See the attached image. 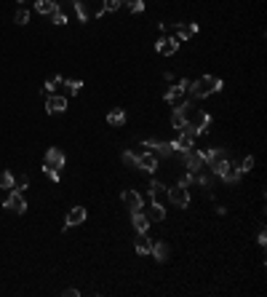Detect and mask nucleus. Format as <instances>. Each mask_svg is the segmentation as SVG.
Masks as SVG:
<instances>
[{"label":"nucleus","mask_w":267,"mask_h":297,"mask_svg":"<svg viewBox=\"0 0 267 297\" xmlns=\"http://www.w3.org/2000/svg\"><path fill=\"white\" fill-rule=\"evenodd\" d=\"M222 86H224L222 78H216V75H203V78H198V81H192L187 91L192 94V99H206L209 94H219Z\"/></svg>","instance_id":"nucleus-1"},{"label":"nucleus","mask_w":267,"mask_h":297,"mask_svg":"<svg viewBox=\"0 0 267 297\" xmlns=\"http://www.w3.org/2000/svg\"><path fill=\"white\" fill-rule=\"evenodd\" d=\"M3 206L11 211V214H24V211H27V201H24V196H22L19 187L8 190V198L3 201Z\"/></svg>","instance_id":"nucleus-2"},{"label":"nucleus","mask_w":267,"mask_h":297,"mask_svg":"<svg viewBox=\"0 0 267 297\" xmlns=\"http://www.w3.org/2000/svg\"><path fill=\"white\" fill-rule=\"evenodd\" d=\"M142 148L147 150H155L158 155H163V158H168V155L177 153V148H174V142H160V139H144Z\"/></svg>","instance_id":"nucleus-3"},{"label":"nucleus","mask_w":267,"mask_h":297,"mask_svg":"<svg viewBox=\"0 0 267 297\" xmlns=\"http://www.w3.org/2000/svg\"><path fill=\"white\" fill-rule=\"evenodd\" d=\"M64 163H67V158H64V153H62L59 148H48V150H46V161H43V166L62 172V169H64Z\"/></svg>","instance_id":"nucleus-4"},{"label":"nucleus","mask_w":267,"mask_h":297,"mask_svg":"<svg viewBox=\"0 0 267 297\" xmlns=\"http://www.w3.org/2000/svg\"><path fill=\"white\" fill-rule=\"evenodd\" d=\"M168 198H171V204L179 206V209H187V206H190V190H187V187L174 185L171 190H168Z\"/></svg>","instance_id":"nucleus-5"},{"label":"nucleus","mask_w":267,"mask_h":297,"mask_svg":"<svg viewBox=\"0 0 267 297\" xmlns=\"http://www.w3.org/2000/svg\"><path fill=\"white\" fill-rule=\"evenodd\" d=\"M67 110V99L59 94H48L46 96V113L48 115H62Z\"/></svg>","instance_id":"nucleus-6"},{"label":"nucleus","mask_w":267,"mask_h":297,"mask_svg":"<svg viewBox=\"0 0 267 297\" xmlns=\"http://www.w3.org/2000/svg\"><path fill=\"white\" fill-rule=\"evenodd\" d=\"M182 163L187 166V172H200V169H203V158H200L198 150H187V153H182Z\"/></svg>","instance_id":"nucleus-7"},{"label":"nucleus","mask_w":267,"mask_h":297,"mask_svg":"<svg viewBox=\"0 0 267 297\" xmlns=\"http://www.w3.org/2000/svg\"><path fill=\"white\" fill-rule=\"evenodd\" d=\"M86 217H88V211L83 209V206H72L70 214H67V220H64V230H70L72 225H80V222H86Z\"/></svg>","instance_id":"nucleus-8"},{"label":"nucleus","mask_w":267,"mask_h":297,"mask_svg":"<svg viewBox=\"0 0 267 297\" xmlns=\"http://www.w3.org/2000/svg\"><path fill=\"white\" fill-rule=\"evenodd\" d=\"M155 51L163 54V57H171V54L179 51V40H177V38H160V40L155 43Z\"/></svg>","instance_id":"nucleus-9"},{"label":"nucleus","mask_w":267,"mask_h":297,"mask_svg":"<svg viewBox=\"0 0 267 297\" xmlns=\"http://www.w3.org/2000/svg\"><path fill=\"white\" fill-rule=\"evenodd\" d=\"M187 123H190L192 129L198 131V137H200V134H206V131H209V126H211V115L198 110V113H195V118H192V120H187Z\"/></svg>","instance_id":"nucleus-10"},{"label":"nucleus","mask_w":267,"mask_h":297,"mask_svg":"<svg viewBox=\"0 0 267 297\" xmlns=\"http://www.w3.org/2000/svg\"><path fill=\"white\" fill-rule=\"evenodd\" d=\"M123 204L129 206L131 211H139V209H144V198H142V193H136V190H126L123 196Z\"/></svg>","instance_id":"nucleus-11"},{"label":"nucleus","mask_w":267,"mask_h":297,"mask_svg":"<svg viewBox=\"0 0 267 297\" xmlns=\"http://www.w3.org/2000/svg\"><path fill=\"white\" fill-rule=\"evenodd\" d=\"M174 30H177V35H174V38L179 40H187V38H192V35L198 32V24L195 22H190V24H174Z\"/></svg>","instance_id":"nucleus-12"},{"label":"nucleus","mask_w":267,"mask_h":297,"mask_svg":"<svg viewBox=\"0 0 267 297\" xmlns=\"http://www.w3.org/2000/svg\"><path fill=\"white\" fill-rule=\"evenodd\" d=\"M131 222H134V228H136V233H147V230H150V217L144 214L142 209L131 211Z\"/></svg>","instance_id":"nucleus-13"},{"label":"nucleus","mask_w":267,"mask_h":297,"mask_svg":"<svg viewBox=\"0 0 267 297\" xmlns=\"http://www.w3.org/2000/svg\"><path fill=\"white\" fill-rule=\"evenodd\" d=\"M192 145H195V137H190L187 131H179V137L174 139V148H177V153H187V150H192Z\"/></svg>","instance_id":"nucleus-14"},{"label":"nucleus","mask_w":267,"mask_h":297,"mask_svg":"<svg viewBox=\"0 0 267 297\" xmlns=\"http://www.w3.org/2000/svg\"><path fill=\"white\" fill-rule=\"evenodd\" d=\"M240 177H243V172L238 169V163H230V169L222 174L219 179H222V182H227V185H238V182H240Z\"/></svg>","instance_id":"nucleus-15"},{"label":"nucleus","mask_w":267,"mask_h":297,"mask_svg":"<svg viewBox=\"0 0 267 297\" xmlns=\"http://www.w3.org/2000/svg\"><path fill=\"white\" fill-rule=\"evenodd\" d=\"M185 89H182L179 86V83H177V86H168L166 89V94H163V99H166L168 102V105H177V102H182V99H185Z\"/></svg>","instance_id":"nucleus-16"},{"label":"nucleus","mask_w":267,"mask_h":297,"mask_svg":"<svg viewBox=\"0 0 267 297\" xmlns=\"http://www.w3.org/2000/svg\"><path fill=\"white\" fill-rule=\"evenodd\" d=\"M136 169H142V172H150L153 174L155 169H158V155H153V153H142L139 155V166Z\"/></svg>","instance_id":"nucleus-17"},{"label":"nucleus","mask_w":267,"mask_h":297,"mask_svg":"<svg viewBox=\"0 0 267 297\" xmlns=\"http://www.w3.org/2000/svg\"><path fill=\"white\" fill-rule=\"evenodd\" d=\"M150 246H153L150 236H147V233H136V238H134V249H136L139 254H144V257H147V254H150Z\"/></svg>","instance_id":"nucleus-18"},{"label":"nucleus","mask_w":267,"mask_h":297,"mask_svg":"<svg viewBox=\"0 0 267 297\" xmlns=\"http://www.w3.org/2000/svg\"><path fill=\"white\" fill-rule=\"evenodd\" d=\"M150 254H153L158 263H166V260H168V246H166V241H153V246H150Z\"/></svg>","instance_id":"nucleus-19"},{"label":"nucleus","mask_w":267,"mask_h":297,"mask_svg":"<svg viewBox=\"0 0 267 297\" xmlns=\"http://www.w3.org/2000/svg\"><path fill=\"white\" fill-rule=\"evenodd\" d=\"M150 196H153V201L160 204L163 198H168V187L163 182H158V179H153V182H150Z\"/></svg>","instance_id":"nucleus-20"},{"label":"nucleus","mask_w":267,"mask_h":297,"mask_svg":"<svg viewBox=\"0 0 267 297\" xmlns=\"http://www.w3.org/2000/svg\"><path fill=\"white\" fill-rule=\"evenodd\" d=\"M56 8H59L56 0H35V11H38V14H43V16H51Z\"/></svg>","instance_id":"nucleus-21"},{"label":"nucleus","mask_w":267,"mask_h":297,"mask_svg":"<svg viewBox=\"0 0 267 297\" xmlns=\"http://www.w3.org/2000/svg\"><path fill=\"white\" fill-rule=\"evenodd\" d=\"M230 163H233V161H227L224 155H219V158H214V161L209 163V166H211V174H214V177H222V174L230 169Z\"/></svg>","instance_id":"nucleus-22"},{"label":"nucleus","mask_w":267,"mask_h":297,"mask_svg":"<svg viewBox=\"0 0 267 297\" xmlns=\"http://www.w3.org/2000/svg\"><path fill=\"white\" fill-rule=\"evenodd\" d=\"M62 81H64L62 75H53V78H48V81L43 83V86H40V94H43V96H48V94H53V91H56L59 86H62Z\"/></svg>","instance_id":"nucleus-23"},{"label":"nucleus","mask_w":267,"mask_h":297,"mask_svg":"<svg viewBox=\"0 0 267 297\" xmlns=\"http://www.w3.org/2000/svg\"><path fill=\"white\" fill-rule=\"evenodd\" d=\"M107 123L110 126H123L126 123V110L123 107H115V110L107 113Z\"/></svg>","instance_id":"nucleus-24"},{"label":"nucleus","mask_w":267,"mask_h":297,"mask_svg":"<svg viewBox=\"0 0 267 297\" xmlns=\"http://www.w3.org/2000/svg\"><path fill=\"white\" fill-rule=\"evenodd\" d=\"M200 158H203V163H211L214 158H219V155H224L222 148H206V150H198Z\"/></svg>","instance_id":"nucleus-25"},{"label":"nucleus","mask_w":267,"mask_h":297,"mask_svg":"<svg viewBox=\"0 0 267 297\" xmlns=\"http://www.w3.org/2000/svg\"><path fill=\"white\" fill-rule=\"evenodd\" d=\"M147 217H150V222H163V220H166V209L155 201L153 206H150V214Z\"/></svg>","instance_id":"nucleus-26"},{"label":"nucleus","mask_w":267,"mask_h":297,"mask_svg":"<svg viewBox=\"0 0 267 297\" xmlns=\"http://www.w3.org/2000/svg\"><path fill=\"white\" fill-rule=\"evenodd\" d=\"M214 179H216V177H214V174H211V172H200V174L195 172V182H198L200 187H206V190H211V185H214Z\"/></svg>","instance_id":"nucleus-27"},{"label":"nucleus","mask_w":267,"mask_h":297,"mask_svg":"<svg viewBox=\"0 0 267 297\" xmlns=\"http://www.w3.org/2000/svg\"><path fill=\"white\" fill-rule=\"evenodd\" d=\"M0 187H3V190H14V187H16L14 172H3V174H0Z\"/></svg>","instance_id":"nucleus-28"},{"label":"nucleus","mask_w":267,"mask_h":297,"mask_svg":"<svg viewBox=\"0 0 267 297\" xmlns=\"http://www.w3.org/2000/svg\"><path fill=\"white\" fill-rule=\"evenodd\" d=\"M177 185H179V187H187V190H190V185H195V172H185V174H179Z\"/></svg>","instance_id":"nucleus-29"},{"label":"nucleus","mask_w":267,"mask_h":297,"mask_svg":"<svg viewBox=\"0 0 267 297\" xmlns=\"http://www.w3.org/2000/svg\"><path fill=\"white\" fill-rule=\"evenodd\" d=\"M62 86L67 89V94H80V89H83V81H62Z\"/></svg>","instance_id":"nucleus-30"},{"label":"nucleus","mask_w":267,"mask_h":297,"mask_svg":"<svg viewBox=\"0 0 267 297\" xmlns=\"http://www.w3.org/2000/svg\"><path fill=\"white\" fill-rule=\"evenodd\" d=\"M72 5H75V14L80 22H88V11H86V3L83 0H72Z\"/></svg>","instance_id":"nucleus-31"},{"label":"nucleus","mask_w":267,"mask_h":297,"mask_svg":"<svg viewBox=\"0 0 267 297\" xmlns=\"http://www.w3.org/2000/svg\"><path fill=\"white\" fill-rule=\"evenodd\" d=\"M120 5H123V0H105V3H102V14H112V11H118Z\"/></svg>","instance_id":"nucleus-32"},{"label":"nucleus","mask_w":267,"mask_h":297,"mask_svg":"<svg viewBox=\"0 0 267 297\" xmlns=\"http://www.w3.org/2000/svg\"><path fill=\"white\" fill-rule=\"evenodd\" d=\"M123 161L129 163V166H134V169L139 166V155L134 153V150H123Z\"/></svg>","instance_id":"nucleus-33"},{"label":"nucleus","mask_w":267,"mask_h":297,"mask_svg":"<svg viewBox=\"0 0 267 297\" xmlns=\"http://www.w3.org/2000/svg\"><path fill=\"white\" fill-rule=\"evenodd\" d=\"M123 5H129L134 14H142L144 11V0H123Z\"/></svg>","instance_id":"nucleus-34"},{"label":"nucleus","mask_w":267,"mask_h":297,"mask_svg":"<svg viewBox=\"0 0 267 297\" xmlns=\"http://www.w3.org/2000/svg\"><path fill=\"white\" fill-rule=\"evenodd\" d=\"M14 22H16V24H27V22H29V11L19 8V11H16V16H14Z\"/></svg>","instance_id":"nucleus-35"},{"label":"nucleus","mask_w":267,"mask_h":297,"mask_svg":"<svg viewBox=\"0 0 267 297\" xmlns=\"http://www.w3.org/2000/svg\"><path fill=\"white\" fill-rule=\"evenodd\" d=\"M51 22L53 24H67V14H64V11H53V14H51Z\"/></svg>","instance_id":"nucleus-36"},{"label":"nucleus","mask_w":267,"mask_h":297,"mask_svg":"<svg viewBox=\"0 0 267 297\" xmlns=\"http://www.w3.org/2000/svg\"><path fill=\"white\" fill-rule=\"evenodd\" d=\"M238 169H240V172H251V169H254V158H251V155H248V158H243V161H240L238 163Z\"/></svg>","instance_id":"nucleus-37"},{"label":"nucleus","mask_w":267,"mask_h":297,"mask_svg":"<svg viewBox=\"0 0 267 297\" xmlns=\"http://www.w3.org/2000/svg\"><path fill=\"white\" fill-rule=\"evenodd\" d=\"M43 172H46V177L51 179V182H59V172H56V169H48V166H43Z\"/></svg>","instance_id":"nucleus-38"},{"label":"nucleus","mask_w":267,"mask_h":297,"mask_svg":"<svg viewBox=\"0 0 267 297\" xmlns=\"http://www.w3.org/2000/svg\"><path fill=\"white\" fill-rule=\"evenodd\" d=\"M257 241H259V246H265L267 244V230L262 228V230H259V236H257Z\"/></svg>","instance_id":"nucleus-39"},{"label":"nucleus","mask_w":267,"mask_h":297,"mask_svg":"<svg viewBox=\"0 0 267 297\" xmlns=\"http://www.w3.org/2000/svg\"><path fill=\"white\" fill-rule=\"evenodd\" d=\"M64 295L67 297H78V295H80V289H64Z\"/></svg>","instance_id":"nucleus-40"},{"label":"nucleus","mask_w":267,"mask_h":297,"mask_svg":"<svg viewBox=\"0 0 267 297\" xmlns=\"http://www.w3.org/2000/svg\"><path fill=\"white\" fill-rule=\"evenodd\" d=\"M27 185H29V177H22V179H19V190H24Z\"/></svg>","instance_id":"nucleus-41"},{"label":"nucleus","mask_w":267,"mask_h":297,"mask_svg":"<svg viewBox=\"0 0 267 297\" xmlns=\"http://www.w3.org/2000/svg\"><path fill=\"white\" fill-rule=\"evenodd\" d=\"M190 83H192V81H187V78H182V81H179V86H182V89H185V91H187V89H190Z\"/></svg>","instance_id":"nucleus-42"},{"label":"nucleus","mask_w":267,"mask_h":297,"mask_svg":"<svg viewBox=\"0 0 267 297\" xmlns=\"http://www.w3.org/2000/svg\"><path fill=\"white\" fill-rule=\"evenodd\" d=\"M16 3H24V0H16Z\"/></svg>","instance_id":"nucleus-43"}]
</instances>
